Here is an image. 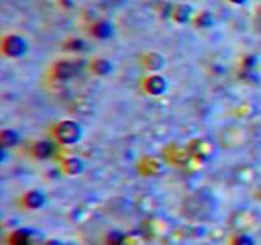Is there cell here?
Masks as SVG:
<instances>
[{
	"label": "cell",
	"instance_id": "3",
	"mask_svg": "<svg viewBox=\"0 0 261 245\" xmlns=\"http://www.w3.org/2000/svg\"><path fill=\"white\" fill-rule=\"evenodd\" d=\"M27 42L18 35H10L3 41V53L9 58H19L27 51Z\"/></svg>",
	"mask_w": 261,
	"mask_h": 245
},
{
	"label": "cell",
	"instance_id": "2",
	"mask_svg": "<svg viewBox=\"0 0 261 245\" xmlns=\"http://www.w3.org/2000/svg\"><path fill=\"white\" fill-rule=\"evenodd\" d=\"M10 245H43L42 232L35 229H18L9 239Z\"/></svg>",
	"mask_w": 261,
	"mask_h": 245
},
{
	"label": "cell",
	"instance_id": "14",
	"mask_svg": "<svg viewBox=\"0 0 261 245\" xmlns=\"http://www.w3.org/2000/svg\"><path fill=\"white\" fill-rule=\"evenodd\" d=\"M255 27H256L257 32L261 33V8L259 9V12H257L256 18H255Z\"/></svg>",
	"mask_w": 261,
	"mask_h": 245
},
{
	"label": "cell",
	"instance_id": "8",
	"mask_svg": "<svg viewBox=\"0 0 261 245\" xmlns=\"http://www.w3.org/2000/svg\"><path fill=\"white\" fill-rule=\"evenodd\" d=\"M54 145L47 140H41L37 142L33 147V155L38 158H47L53 155Z\"/></svg>",
	"mask_w": 261,
	"mask_h": 245
},
{
	"label": "cell",
	"instance_id": "10",
	"mask_svg": "<svg viewBox=\"0 0 261 245\" xmlns=\"http://www.w3.org/2000/svg\"><path fill=\"white\" fill-rule=\"evenodd\" d=\"M144 63L148 69L155 71V70H160V69L165 65V59H163V56H161L160 54L150 53L149 55H147Z\"/></svg>",
	"mask_w": 261,
	"mask_h": 245
},
{
	"label": "cell",
	"instance_id": "5",
	"mask_svg": "<svg viewBox=\"0 0 261 245\" xmlns=\"http://www.w3.org/2000/svg\"><path fill=\"white\" fill-rule=\"evenodd\" d=\"M145 89L148 91V93L153 94V96H160V94L165 93L167 89V81L158 74L150 76L145 81Z\"/></svg>",
	"mask_w": 261,
	"mask_h": 245
},
{
	"label": "cell",
	"instance_id": "6",
	"mask_svg": "<svg viewBox=\"0 0 261 245\" xmlns=\"http://www.w3.org/2000/svg\"><path fill=\"white\" fill-rule=\"evenodd\" d=\"M24 203L30 208H40L45 203V195H43L42 191L38 190L28 191L24 197Z\"/></svg>",
	"mask_w": 261,
	"mask_h": 245
},
{
	"label": "cell",
	"instance_id": "15",
	"mask_svg": "<svg viewBox=\"0 0 261 245\" xmlns=\"http://www.w3.org/2000/svg\"><path fill=\"white\" fill-rule=\"evenodd\" d=\"M43 245H64V244L61 241H59V240H50V241L45 242Z\"/></svg>",
	"mask_w": 261,
	"mask_h": 245
},
{
	"label": "cell",
	"instance_id": "1",
	"mask_svg": "<svg viewBox=\"0 0 261 245\" xmlns=\"http://www.w3.org/2000/svg\"><path fill=\"white\" fill-rule=\"evenodd\" d=\"M55 135L63 144H74L82 138V127L73 120H65L58 125Z\"/></svg>",
	"mask_w": 261,
	"mask_h": 245
},
{
	"label": "cell",
	"instance_id": "4",
	"mask_svg": "<svg viewBox=\"0 0 261 245\" xmlns=\"http://www.w3.org/2000/svg\"><path fill=\"white\" fill-rule=\"evenodd\" d=\"M79 71H81V65L74 61H61V63L56 64L55 69H54L56 78L63 79V81L74 78Z\"/></svg>",
	"mask_w": 261,
	"mask_h": 245
},
{
	"label": "cell",
	"instance_id": "12",
	"mask_svg": "<svg viewBox=\"0 0 261 245\" xmlns=\"http://www.w3.org/2000/svg\"><path fill=\"white\" fill-rule=\"evenodd\" d=\"M19 139V135L15 130L13 129H4L2 133V143L4 147H9V145H14Z\"/></svg>",
	"mask_w": 261,
	"mask_h": 245
},
{
	"label": "cell",
	"instance_id": "7",
	"mask_svg": "<svg viewBox=\"0 0 261 245\" xmlns=\"http://www.w3.org/2000/svg\"><path fill=\"white\" fill-rule=\"evenodd\" d=\"M92 32H93V35L98 38H109L110 36H112V33H114V26H112L111 23L106 22V20H103V22L101 20V22L96 23V24L93 26Z\"/></svg>",
	"mask_w": 261,
	"mask_h": 245
},
{
	"label": "cell",
	"instance_id": "9",
	"mask_svg": "<svg viewBox=\"0 0 261 245\" xmlns=\"http://www.w3.org/2000/svg\"><path fill=\"white\" fill-rule=\"evenodd\" d=\"M83 161L78 157H69L64 161V170L69 175H78L83 170Z\"/></svg>",
	"mask_w": 261,
	"mask_h": 245
},
{
	"label": "cell",
	"instance_id": "16",
	"mask_svg": "<svg viewBox=\"0 0 261 245\" xmlns=\"http://www.w3.org/2000/svg\"><path fill=\"white\" fill-rule=\"evenodd\" d=\"M231 3H233V4H244L246 0H229Z\"/></svg>",
	"mask_w": 261,
	"mask_h": 245
},
{
	"label": "cell",
	"instance_id": "11",
	"mask_svg": "<svg viewBox=\"0 0 261 245\" xmlns=\"http://www.w3.org/2000/svg\"><path fill=\"white\" fill-rule=\"evenodd\" d=\"M93 70L96 74L105 76L112 70V63L107 59H97L93 63Z\"/></svg>",
	"mask_w": 261,
	"mask_h": 245
},
{
	"label": "cell",
	"instance_id": "13",
	"mask_svg": "<svg viewBox=\"0 0 261 245\" xmlns=\"http://www.w3.org/2000/svg\"><path fill=\"white\" fill-rule=\"evenodd\" d=\"M233 245H255L254 240L249 236V235H239V236L234 239Z\"/></svg>",
	"mask_w": 261,
	"mask_h": 245
}]
</instances>
